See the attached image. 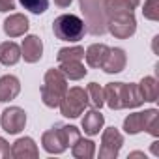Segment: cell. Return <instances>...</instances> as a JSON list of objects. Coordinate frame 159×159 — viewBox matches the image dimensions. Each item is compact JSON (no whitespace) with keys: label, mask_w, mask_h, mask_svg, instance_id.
I'll return each mask as SVG.
<instances>
[{"label":"cell","mask_w":159,"mask_h":159,"mask_svg":"<svg viewBox=\"0 0 159 159\" xmlns=\"http://www.w3.org/2000/svg\"><path fill=\"white\" fill-rule=\"evenodd\" d=\"M0 124H2L4 131L10 133V135H15L19 131L25 129V124H26V114L23 109L19 107H10L2 112V118H0Z\"/></svg>","instance_id":"9"},{"label":"cell","mask_w":159,"mask_h":159,"mask_svg":"<svg viewBox=\"0 0 159 159\" xmlns=\"http://www.w3.org/2000/svg\"><path fill=\"white\" fill-rule=\"evenodd\" d=\"M52 32L58 39L62 41H79L86 34L84 21L73 13H64L54 19L52 23Z\"/></svg>","instance_id":"4"},{"label":"cell","mask_w":159,"mask_h":159,"mask_svg":"<svg viewBox=\"0 0 159 159\" xmlns=\"http://www.w3.org/2000/svg\"><path fill=\"white\" fill-rule=\"evenodd\" d=\"M109 51H111V49H109L107 45H103V43H94V45H90L88 51L84 52V58H86V62H88L90 67H101L103 62H105V58H107V54H109Z\"/></svg>","instance_id":"17"},{"label":"cell","mask_w":159,"mask_h":159,"mask_svg":"<svg viewBox=\"0 0 159 159\" xmlns=\"http://www.w3.org/2000/svg\"><path fill=\"white\" fill-rule=\"evenodd\" d=\"M58 107H60V112L66 118H77L79 114H83L84 109L88 107V94H86V90L79 88V86L69 88L64 94V98H62Z\"/></svg>","instance_id":"7"},{"label":"cell","mask_w":159,"mask_h":159,"mask_svg":"<svg viewBox=\"0 0 159 159\" xmlns=\"http://www.w3.org/2000/svg\"><path fill=\"white\" fill-rule=\"evenodd\" d=\"M103 124H105V118L98 109L88 111L83 118V129H84L86 135H98L99 129L103 127Z\"/></svg>","instance_id":"18"},{"label":"cell","mask_w":159,"mask_h":159,"mask_svg":"<svg viewBox=\"0 0 159 159\" xmlns=\"http://www.w3.org/2000/svg\"><path fill=\"white\" fill-rule=\"evenodd\" d=\"M21 60V47L13 41L0 43V62L4 66H13Z\"/></svg>","instance_id":"19"},{"label":"cell","mask_w":159,"mask_h":159,"mask_svg":"<svg viewBox=\"0 0 159 159\" xmlns=\"http://www.w3.org/2000/svg\"><path fill=\"white\" fill-rule=\"evenodd\" d=\"M96 152V144L92 140H84V139H79L73 146H71V153L79 159H90Z\"/></svg>","instance_id":"22"},{"label":"cell","mask_w":159,"mask_h":159,"mask_svg":"<svg viewBox=\"0 0 159 159\" xmlns=\"http://www.w3.org/2000/svg\"><path fill=\"white\" fill-rule=\"evenodd\" d=\"M81 11L84 13L86 32L92 36H101L107 32V11L105 0H79Z\"/></svg>","instance_id":"3"},{"label":"cell","mask_w":159,"mask_h":159,"mask_svg":"<svg viewBox=\"0 0 159 159\" xmlns=\"http://www.w3.org/2000/svg\"><path fill=\"white\" fill-rule=\"evenodd\" d=\"M105 103L111 109H135L142 105V98L137 84H124V83H111L103 88Z\"/></svg>","instance_id":"1"},{"label":"cell","mask_w":159,"mask_h":159,"mask_svg":"<svg viewBox=\"0 0 159 159\" xmlns=\"http://www.w3.org/2000/svg\"><path fill=\"white\" fill-rule=\"evenodd\" d=\"M15 10V0H0V11H11Z\"/></svg>","instance_id":"28"},{"label":"cell","mask_w":159,"mask_h":159,"mask_svg":"<svg viewBox=\"0 0 159 159\" xmlns=\"http://www.w3.org/2000/svg\"><path fill=\"white\" fill-rule=\"evenodd\" d=\"M11 155V148H10V144L0 137V157H10Z\"/></svg>","instance_id":"27"},{"label":"cell","mask_w":159,"mask_h":159,"mask_svg":"<svg viewBox=\"0 0 159 159\" xmlns=\"http://www.w3.org/2000/svg\"><path fill=\"white\" fill-rule=\"evenodd\" d=\"M28 19L21 13H13L10 15L6 21H4V32L6 36L10 38H19V36H25L26 30H28Z\"/></svg>","instance_id":"12"},{"label":"cell","mask_w":159,"mask_h":159,"mask_svg":"<svg viewBox=\"0 0 159 159\" xmlns=\"http://www.w3.org/2000/svg\"><path fill=\"white\" fill-rule=\"evenodd\" d=\"M21 92V84H19V79L13 75H4L0 79V101H11L19 96Z\"/></svg>","instance_id":"13"},{"label":"cell","mask_w":159,"mask_h":159,"mask_svg":"<svg viewBox=\"0 0 159 159\" xmlns=\"http://www.w3.org/2000/svg\"><path fill=\"white\" fill-rule=\"evenodd\" d=\"M107 30L118 39H125V38L133 36L135 30H137V21L133 17V11L111 15L109 21H107Z\"/></svg>","instance_id":"8"},{"label":"cell","mask_w":159,"mask_h":159,"mask_svg":"<svg viewBox=\"0 0 159 159\" xmlns=\"http://www.w3.org/2000/svg\"><path fill=\"white\" fill-rule=\"evenodd\" d=\"M140 0H105V11H107V21L111 15L116 13H125V11H133L139 6Z\"/></svg>","instance_id":"20"},{"label":"cell","mask_w":159,"mask_h":159,"mask_svg":"<svg viewBox=\"0 0 159 159\" xmlns=\"http://www.w3.org/2000/svg\"><path fill=\"white\" fill-rule=\"evenodd\" d=\"M38 146L34 144V140L30 137H23L19 139L13 146H11V155L17 159H26V157H38Z\"/></svg>","instance_id":"15"},{"label":"cell","mask_w":159,"mask_h":159,"mask_svg":"<svg viewBox=\"0 0 159 159\" xmlns=\"http://www.w3.org/2000/svg\"><path fill=\"white\" fill-rule=\"evenodd\" d=\"M144 17L150 19V21H157L159 19V0H146Z\"/></svg>","instance_id":"26"},{"label":"cell","mask_w":159,"mask_h":159,"mask_svg":"<svg viewBox=\"0 0 159 159\" xmlns=\"http://www.w3.org/2000/svg\"><path fill=\"white\" fill-rule=\"evenodd\" d=\"M124 129L129 135H137V133L146 129L150 135L157 137L159 135V112L155 109H150V111H144V112L129 114L124 120Z\"/></svg>","instance_id":"6"},{"label":"cell","mask_w":159,"mask_h":159,"mask_svg":"<svg viewBox=\"0 0 159 159\" xmlns=\"http://www.w3.org/2000/svg\"><path fill=\"white\" fill-rule=\"evenodd\" d=\"M19 2L25 10H28L36 15L47 11V8H49V0H19Z\"/></svg>","instance_id":"25"},{"label":"cell","mask_w":159,"mask_h":159,"mask_svg":"<svg viewBox=\"0 0 159 159\" xmlns=\"http://www.w3.org/2000/svg\"><path fill=\"white\" fill-rule=\"evenodd\" d=\"M41 54H43V43H41V39H39L38 36H26V38L23 39L21 56H23L26 62L34 64V62H38V60L41 58Z\"/></svg>","instance_id":"11"},{"label":"cell","mask_w":159,"mask_h":159,"mask_svg":"<svg viewBox=\"0 0 159 159\" xmlns=\"http://www.w3.org/2000/svg\"><path fill=\"white\" fill-rule=\"evenodd\" d=\"M86 94H88V101H92V105H94L96 109H101V105L105 103L103 88H101L98 83H90L88 88H86Z\"/></svg>","instance_id":"23"},{"label":"cell","mask_w":159,"mask_h":159,"mask_svg":"<svg viewBox=\"0 0 159 159\" xmlns=\"http://www.w3.org/2000/svg\"><path fill=\"white\" fill-rule=\"evenodd\" d=\"M58 62H66V60H83L84 58V49L83 47H66L58 51Z\"/></svg>","instance_id":"24"},{"label":"cell","mask_w":159,"mask_h":159,"mask_svg":"<svg viewBox=\"0 0 159 159\" xmlns=\"http://www.w3.org/2000/svg\"><path fill=\"white\" fill-rule=\"evenodd\" d=\"M124 144V137L116 127H107L101 139V148H99V157H116L120 148Z\"/></svg>","instance_id":"10"},{"label":"cell","mask_w":159,"mask_h":159,"mask_svg":"<svg viewBox=\"0 0 159 159\" xmlns=\"http://www.w3.org/2000/svg\"><path fill=\"white\" fill-rule=\"evenodd\" d=\"M137 86H139L142 101H152V103L157 101V98H159V84H157V81L153 77H144L140 81V84H137Z\"/></svg>","instance_id":"21"},{"label":"cell","mask_w":159,"mask_h":159,"mask_svg":"<svg viewBox=\"0 0 159 159\" xmlns=\"http://www.w3.org/2000/svg\"><path fill=\"white\" fill-rule=\"evenodd\" d=\"M60 73L69 79V81H79L86 75V67L83 66V60H66V62H60Z\"/></svg>","instance_id":"16"},{"label":"cell","mask_w":159,"mask_h":159,"mask_svg":"<svg viewBox=\"0 0 159 159\" xmlns=\"http://www.w3.org/2000/svg\"><path fill=\"white\" fill-rule=\"evenodd\" d=\"M125 62H127V58L122 49H111L101 67L105 73H120L125 67Z\"/></svg>","instance_id":"14"},{"label":"cell","mask_w":159,"mask_h":159,"mask_svg":"<svg viewBox=\"0 0 159 159\" xmlns=\"http://www.w3.org/2000/svg\"><path fill=\"white\" fill-rule=\"evenodd\" d=\"M67 92L66 77L60 73V69H49L45 73V83L41 86V99L47 107H58L64 94Z\"/></svg>","instance_id":"5"},{"label":"cell","mask_w":159,"mask_h":159,"mask_svg":"<svg viewBox=\"0 0 159 159\" xmlns=\"http://www.w3.org/2000/svg\"><path fill=\"white\" fill-rule=\"evenodd\" d=\"M79 139L81 133L75 125H64V124H56L52 129L43 133L41 144L49 153H62L66 148L73 146Z\"/></svg>","instance_id":"2"},{"label":"cell","mask_w":159,"mask_h":159,"mask_svg":"<svg viewBox=\"0 0 159 159\" xmlns=\"http://www.w3.org/2000/svg\"><path fill=\"white\" fill-rule=\"evenodd\" d=\"M54 4H56L58 8H67V6L71 4V0H54Z\"/></svg>","instance_id":"29"}]
</instances>
